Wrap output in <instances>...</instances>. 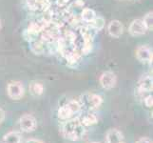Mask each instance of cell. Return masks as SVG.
<instances>
[{"mask_svg": "<svg viewBox=\"0 0 153 143\" xmlns=\"http://www.w3.org/2000/svg\"><path fill=\"white\" fill-rule=\"evenodd\" d=\"M62 135L71 141L80 140L86 134V127L79 118H71L66 120L61 127Z\"/></svg>", "mask_w": 153, "mask_h": 143, "instance_id": "cell-1", "label": "cell"}, {"mask_svg": "<svg viewBox=\"0 0 153 143\" xmlns=\"http://www.w3.org/2000/svg\"><path fill=\"white\" fill-rule=\"evenodd\" d=\"M82 107L78 100H70L65 105L61 106L57 111L58 118L66 121L68 119H71L74 115L78 114L81 111Z\"/></svg>", "mask_w": 153, "mask_h": 143, "instance_id": "cell-2", "label": "cell"}, {"mask_svg": "<svg viewBox=\"0 0 153 143\" xmlns=\"http://www.w3.org/2000/svg\"><path fill=\"white\" fill-rule=\"evenodd\" d=\"M79 103H80L81 107L88 110L93 111L98 109L103 103V97L101 95L93 93H86L83 94L80 98H79Z\"/></svg>", "mask_w": 153, "mask_h": 143, "instance_id": "cell-3", "label": "cell"}, {"mask_svg": "<svg viewBox=\"0 0 153 143\" xmlns=\"http://www.w3.org/2000/svg\"><path fill=\"white\" fill-rule=\"evenodd\" d=\"M7 94L10 98L13 100H19L24 97L25 88L23 83L20 81H12L7 86Z\"/></svg>", "mask_w": 153, "mask_h": 143, "instance_id": "cell-4", "label": "cell"}, {"mask_svg": "<svg viewBox=\"0 0 153 143\" xmlns=\"http://www.w3.org/2000/svg\"><path fill=\"white\" fill-rule=\"evenodd\" d=\"M19 127L25 133H31L37 128V121L31 115H24L19 119Z\"/></svg>", "mask_w": 153, "mask_h": 143, "instance_id": "cell-5", "label": "cell"}, {"mask_svg": "<svg viewBox=\"0 0 153 143\" xmlns=\"http://www.w3.org/2000/svg\"><path fill=\"white\" fill-rule=\"evenodd\" d=\"M99 83L101 87L105 90H110L116 86L117 84V76L110 71L104 72L99 78Z\"/></svg>", "mask_w": 153, "mask_h": 143, "instance_id": "cell-6", "label": "cell"}, {"mask_svg": "<svg viewBox=\"0 0 153 143\" xmlns=\"http://www.w3.org/2000/svg\"><path fill=\"white\" fill-rule=\"evenodd\" d=\"M147 31L149 30L146 27V25L142 19H134L128 27V33L132 36L143 35Z\"/></svg>", "mask_w": 153, "mask_h": 143, "instance_id": "cell-7", "label": "cell"}, {"mask_svg": "<svg viewBox=\"0 0 153 143\" xmlns=\"http://www.w3.org/2000/svg\"><path fill=\"white\" fill-rule=\"evenodd\" d=\"M136 57L142 63L152 62V50L149 46H139L136 50Z\"/></svg>", "mask_w": 153, "mask_h": 143, "instance_id": "cell-8", "label": "cell"}, {"mask_svg": "<svg viewBox=\"0 0 153 143\" xmlns=\"http://www.w3.org/2000/svg\"><path fill=\"white\" fill-rule=\"evenodd\" d=\"M138 92L140 94H150L153 90V80L152 76L147 75V76H143L140 80L138 81Z\"/></svg>", "mask_w": 153, "mask_h": 143, "instance_id": "cell-9", "label": "cell"}, {"mask_svg": "<svg viewBox=\"0 0 153 143\" xmlns=\"http://www.w3.org/2000/svg\"><path fill=\"white\" fill-rule=\"evenodd\" d=\"M108 33L114 38H119L124 33V26L119 20H111L108 25Z\"/></svg>", "mask_w": 153, "mask_h": 143, "instance_id": "cell-10", "label": "cell"}, {"mask_svg": "<svg viewBox=\"0 0 153 143\" xmlns=\"http://www.w3.org/2000/svg\"><path fill=\"white\" fill-rule=\"evenodd\" d=\"M105 139H107V143H123L124 135L117 129H110L108 131Z\"/></svg>", "mask_w": 153, "mask_h": 143, "instance_id": "cell-11", "label": "cell"}, {"mask_svg": "<svg viewBox=\"0 0 153 143\" xmlns=\"http://www.w3.org/2000/svg\"><path fill=\"white\" fill-rule=\"evenodd\" d=\"M30 48L31 52H33L35 55H42L46 51V43L40 39H34L30 41Z\"/></svg>", "mask_w": 153, "mask_h": 143, "instance_id": "cell-12", "label": "cell"}, {"mask_svg": "<svg viewBox=\"0 0 153 143\" xmlns=\"http://www.w3.org/2000/svg\"><path fill=\"white\" fill-rule=\"evenodd\" d=\"M21 142V135L18 132H9L6 135H4L1 143H20Z\"/></svg>", "mask_w": 153, "mask_h": 143, "instance_id": "cell-13", "label": "cell"}, {"mask_svg": "<svg viewBox=\"0 0 153 143\" xmlns=\"http://www.w3.org/2000/svg\"><path fill=\"white\" fill-rule=\"evenodd\" d=\"M80 15H81V19L84 21V22L88 23V24H91L92 21L94 20V18L97 16L95 12H94V10L92 9H91V8H84V9H82Z\"/></svg>", "mask_w": 153, "mask_h": 143, "instance_id": "cell-14", "label": "cell"}, {"mask_svg": "<svg viewBox=\"0 0 153 143\" xmlns=\"http://www.w3.org/2000/svg\"><path fill=\"white\" fill-rule=\"evenodd\" d=\"M81 121V123L87 127V126H92V125H95L98 122V118L94 115V114H86L85 115H83L81 118H79Z\"/></svg>", "mask_w": 153, "mask_h": 143, "instance_id": "cell-15", "label": "cell"}, {"mask_svg": "<svg viewBox=\"0 0 153 143\" xmlns=\"http://www.w3.org/2000/svg\"><path fill=\"white\" fill-rule=\"evenodd\" d=\"M29 89L30 94L33 95H35V97H39L44 93V85L40 82H31L30 84Z\"/></svg>", "mask_w": 153, "mask_h": 143, "instance_id": "cell-16", "label": "cell"}, {"mask_svg": "<svg viewBox=\"0 0 153 143\" xmlns=\"http://www.w3.org/2000/svg\"><path fill=\"white\" fill-rule=\"evenodd\" d=\"M89 25H91V27L94 30H95L96 31H101V30L104 29V27H105V20L101 16H96Z\"/></svg>", "mask_w": 153, "mask_h": 143, "instance_id": "cell-17", "label": "cell"}, {"mask_svg": "<svg viewBox=\"0 0 153 143\" xmlns=\"http://www.w3.org/2000/svg\"><path fill=\"white\" fill-rule=\"evenodd\" d=\"M142 20H143V22L145 23L147 30H150V29L152 30V26H153V13H152V10L147 13L145 15L144 19H142Z\"/></svg>", "mask_w": 153, "mask_h": 143, "instance_id": "cell-18", "label": "cell"}, {"mask_svg": "<svg viewBox=\"0 0 153 143\" xmlns=\"http://www.w3.org/2000/svg\"><path fill=\"white\" fill-rule=\"evenodd\" d=\"M144 103L145 106L147 108H152L153 106V97L151 94H149L146 97H144Z\"/></svg>", "mask_w": 153, "mask_h": 143, "instance_id": "cell-19", "label": "cell"}, {"mask_svg": "<svg viewBox=\"0 0 153 143\" xmlns=\"http://www.w3.org/2000/svg\"><path fill=\"white\" fill-rule=\"evenodd\" d=\"M136 143H152V141L147 137H141L140 139L136 141Z\"/></svg>", "mask_w": 153, "mask_h": 143, "instance_id": "cell-20", "label": "cell"}, {"mask_svg": "<svg viewBox=\"0 0 153 143\" xmlns=\"http://www.w3.org/2000/svg\"><path fill=\"white\" fill-rule=\"evenodd\" d=\"M4 119H5V112L2 108H0V124H2Z\"/></svg>", "mask_w": 153, "mask_h": 143, "instance_id": "cell-21", "label": "cell"}, {"mask_svg": "<svg viewBox=\"0 0 153 143\" xmlns=\"http://www.w3.org/2000/svg\"><path fill=\"white\" fill-rule=\"evenodd\" d=\"M25 143H45L40 139H28Z\"/></svg>", "mask_w": 153, "mask_h": 143, "instance_id": "cell-22", "label": "cell"}, {"mask_svg": "<svg viewBox=\"0 0 153 143\" xmlns=\"http://www.w3.org/2000/svg\"><path fill=\"white\" fill-rule=\"evenodd\" d=\"M1 27H2V24H1V21H0V30H1Z\"/></svg>", "mask_w": 153, "mask_h": 143, "instance_id": "cell-23", "label": "cell"}, {"mask_svg": "<svg viewBox=\"0 0 153 143\" xmlns=\"http://www.w3.org/2000/svg\"><path fill=\"white\" fill-rule=\"evenodd\" d=\"M91 143H100V142H91Z\"/></svg>", "mask_w": 153, "mask_h": 143, "instance_id": "cell-24", "label": "cell"}]
</instances>
